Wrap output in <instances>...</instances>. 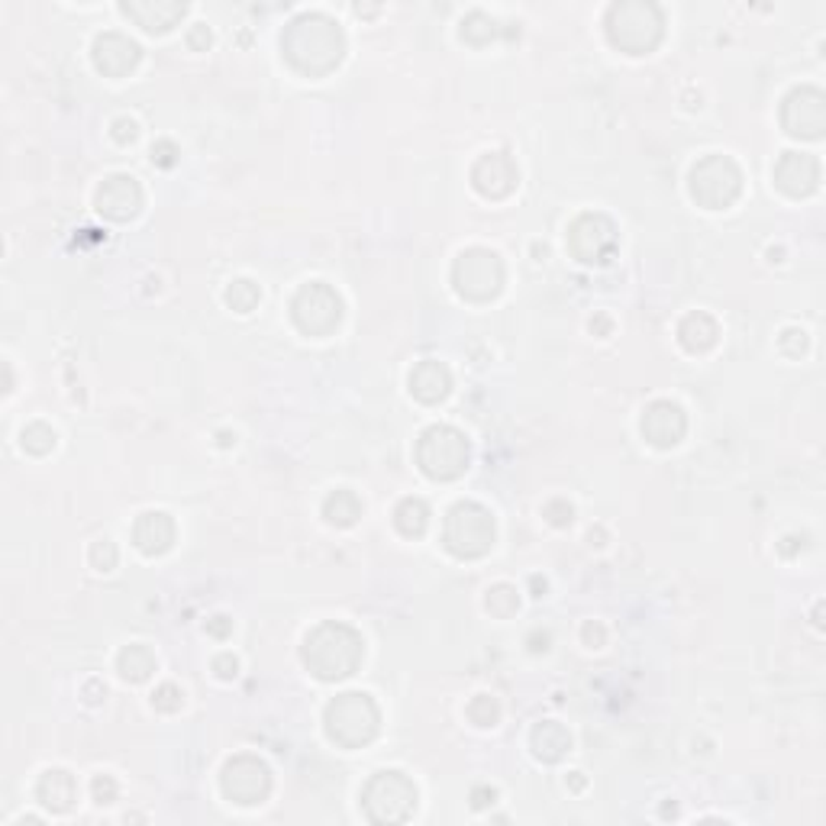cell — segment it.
<instances>
[{
	"mask_svg": "<svg viewBox=\"0 0 826 826\" xmlns=\"http://www.w3.org/2000/svg\"><path fill=\"white\" fill-rule=\"evenodd\" d=\"M407 384H410V394L420 404H443L449 397V391H453V374H449V368L443 366V362L427 359V362L414 366Z\"/></svg>",
	"mask_w": 826,
	"mask_h": 826,
	"instance_id": "21",
	"label": "cell"
},
{
	"mask_svg": "<svg viewBox=\"0 0 826 826\" xmlns=\"http://www.w3.org/2000/svg\"><path fill=\"white\" fill-rule=\"evenodd\" d=\"M143 187L133 175H110L103 178V184L97 187V210L107 217V220H116V223H126L133 220L139 210H143Z\"/></svg>",
	"mask_w": 826,
	"mask_h": 826,
	"instance_id": "18",
	"label": "cell"
},
{
	"mask_svg": "<svg viewBox=\"0 0 826 826\" xmlns=\"http://www.w3.org/2000/svg\"><path fill=\"white\" fill-rule=\"evenodd\" d=\"M471 184L481 197L488 200H504L514 194V187L520 184V169L507 152H488L474 162L471 169Z\"/></svg>",
	"mask_w": 826,
	"mask_h": 826,
	"instance_id": "17",
	"label": "cell"
},
{
	"mask_svg": "<svg viewBox=\"0 0 826 826\" xmlns=\"http://www.w3.org/2000/svg\"><path fill=\"white\" fill-rule=\"evenodd\" d=\"M323 730L330 736V742H336L340 749H362L381 730V711L366 691L336 694L326 704Z\"/></svg>",
	"mask_w": 826,
	"mask_h": 826,
	"instance_id": "4",
	"label": "cell"
},
{
	"mask_svg": "<svg viewBox=\"0 0 826 826\" xmlns=\"http://www.w3.org/2000/svg\"><path fill=\"white\" fill-rule=\"evenodd\" d=\"M417 785L404 772H378L362 788V811L368 824H407L417 811Z\"/></svg>",
	"mask_w": 826,
	"mask_h": 826,
	"instance_id": "6",
	"label": "cell"
},
{
	"mask_svg": "<svg viewBox=\"0 0 826 826\" xmlns=\"http://www.w3.org/2000/svg\"><path fill=\"white\" fill-rule=\"evenodd\" d=\"M152 162H156V165H162V169H172V165L178 162V146H175V143H169V139L156 143V146H152Z\"/></svg>",
	"mask_w": 826,
	"mask_h": 826,
	"instance_id": "38",
	"label": "cell"
},
{
	"mask_svg": "<svg viewBox=\"0 0 826 826\" xmlns=\"http://www.w3.org/2000/svg\"><path fill=\"white\" fill-rule=\"evenodd\" d=\"M471 446L456 427L436 423L427 427L417 440V465L433 481H456L468 471Z\"/></svg>",
	"mask_w": 826,
	"mask_h": 826,
	"instance_id": "8",
	"label": "cell"
},
{
	"mask_svg": "<svg viewBox=\"0 0 826 826\" xmlns=\"http://www.w3.org/2000/svg\"><path fill=\"white\" fill-rule=\"evenodd\" d=\"M91 791L97 804H113L116 801V781L110 775H97L91 781Z\"/></svg>",
	"mask_w": 826,
	"mask_h": 826,
	"instance_id": "37",
	"label": "cell"
},
{
	"mask_svg": "<svg viewBox=\"0 0 826 826\" xmlns=\"http://www.w3.org/2000/svg\"><path fill=\"white\" fill-rule=\"evenodd\" d=\"M300 658L307 671L320 681H346L366 662V640L359 630L340 620H326L307 633L300 645Z\"/></svg>",
	"mask_w": 826,
	"mask_h": 826,
	"instance_id": "2",
	"label": "cell"
},
{
	"mask_svg": "<svg viewBox=\"0 0 826 826\" xmlns=\"http://www.w3.org/2000/svg\"><path fill=\"white\" fill-rule=\"evenodd\" d=\"M226 304L236 310V313H252L256 307H259V300H262V287L256 284V281H249V278H236V281H230L226 284Z\"/></svg>",
	"mask_w": 826,
	"mask_h": 826,
	"instance_id": "29",
	"label": "cell"
},
{
	"mask_svg": "<svg viewBox=\"0 0 826 826\" xmlns=\"http://www.w3.org/2000/svg\"><path fill=\"white\" fill-rule=\"evenodd\" d=\"M565 246L571 259H578L581 266H607L620 249V233L607 213H581L571 220Z\"/></svg>",
	"mask_w": 826,
	"mask_h": 826,
	"instance_id": "11",
	"label": "cell"
},
{
	"mask_svg": "<svg viewBox=\"0 0 826 826\" xmlns=\"http://www.w3.org/2000/svg\"><path fill=\"white\" fill-rule=\"evenodd\" d=\"M781 126L798 139H821L826 133V97L814 85H801L781 100Z\"/></svg>",
	"mask_w": 826,
	"mask_h": 826,
	"instance_id": "13",
	"label": "cell"
},
{
	"mask_svg": "<svg viewBox=\"0 0 826 826\" xmlns=\"http://www.w3.org/2000/svg\"><path fill=\"white\" fill-rule=\"evenodd\" d=\"M120 10L146 33H169L172 26H178L184 20L187 3L182 0H123Z\"/></svg>",
	"mask_w": 826,
	"mask_h": 826,
	"instance_id": "19",
	"label": "cell"
},
{
	"mask_svg": "<svg viewBox=\"0 0 826 826\" xmlns=\"http://www.w3.org/2000/svg\"><path fill=\"white\" fill-rule=\"evenodd\" d=\"M778 343H781V349H785L788 356H794V359L807 353V333H804V330H785Z\"/></svg>",
	"mask_w": 826,
	"mask_h": 826,
	"instance_id": "36",
	"label": "cell"
},
{
	"mask_svg": "<svg viewBox=\"0 0 826 826\" xmlns=\"http://www.w3.org/2000/svg\"><path fill=\"white\" fill-rule=\"evenodd\" d=\"M213 671H217V678L230 681V678H236V671H239V658H236L233 652H220V655L213 658Z\"/></svg>",
	"mask_w": 826,
	"mask_h": 826,
	"instance_id": "39",
	"label": "cell"
},
{
	"mask_svg": "<svg viewBox=\"0 0 826 826\" xmlns=\"http://www.w3.org/2000/svg\"><path fill=\"white\" fill-rule=\"evenodd\" d=\"M584 640H588V643L594 640V649H597V645L604 643V630H601V627H594V624H588V627H584Z\"/></svg>",
	"mask_w": 826,
	"mask_h": 826,
	"instance_id": "43",
	"label": "cell"
},
{
	"mask_svg": "<svg viewBox=\"0 0 826 826\" xmlns=\"http://www.w3.org/2000/svg\"><path fill=\"white\" fill-rule=\"evenodd\" d=\"M394 527H397L400 537L420 540V537L427 533V527H430V507H427V501H420V497H404V501L394 507Z\"/></svg>",
	"mask_w": 826,
	"mask_h": 826,
	"instance_id": "25",
	"label": "cell"
},
{
	"mask_svg": "<svg viewBox=\"0 0 826 826\" xmlns=\"http://www.w3.org/2000/svg\"><path fill=\"white\" fill-rule=\"evenodd\" d=\"M343 313H346V304H343L340 291L326 281H307L291 297L294 326L304 336H313V340L333 336L343 323Z\"/></svg>",
	"mask_w": 826,
	"mask_h": 826,
	"instance_id": "7",
	"label": "cell"
},
{
	"mask_svg": "<svg viewBox=\"0 0 826 826\" xmlns=\"http://www.w3.org/2000/svg\"><path fill=\"white\" fill-rule=\"evenodd\" d=\"M484 607H488L494 617L507 620V617H514V614L520 611V594H517V588H510V584H494V588L488 591V597H484Z\"/></svg>",
	"mask_w": 826,
	"mask_h": 826,
	"instance_id": "30",
	"label": "cell"
},
{
	"mask_svg": "<svg viewBox=\"0 0 826 826\" xmlns=\"http://www.w3.org/2000/svg\"><path fill=\"white\" fill-rule=\"evenodd\" d=\"M281 56L297 75L326 78L346 59V33L333 16L320 10L297 13L281 33Z\"/></svg>",
	"mask_w": 826,
	"mask_h": 826,
	"instance_id": "1",
	"label": "cell"
},
{
	"mask_svg": "<svg viewBox=\"0 0 826 826\" xmlns=\"http://www.w3.org/2000/svg\"><path fill=\"white\" fill-rule=\"evenodd\" d=\"M640 430H643V440L649 446L671 449V446H678L685 440L688 417H685V410L675 400H652L643 410Z\"/></svg>",
	"mask_w": 826,
	"mask_h": 826,
	"instance_id": "15",
	"label": "cell"
},
{
	"mask_svg": "<svg viewBox=\"0 0 826 826\" xmlns=\"http://www.w3.org/2000/svg\"><path fill=\"white\" fill-rule=\"evenodd\" d=\"M20 446L29 453V456H49L56 449V430L46 427V423H29L20 436Z\"/></svg>",
	"mask_w": 826,
	"mask_h": 826,
	"instance_id": "32",
	"label": "cell"
},
{
	"mask_svg": "<svg viewBox=\"0 0 826 826\" xmlns=\"http://www.w3.org/2000/svg\"><path fill=\"white\" fill-rule=\"evenodd\" d=\"M688 190L698 200V207L727 210L742 194V172L730 156H707L691 169Z\"/></svg>",
	"mask_w": 826,
	"mask_h": 826,
	"instance_id": "10",
	"label": "cell"
},
{
	"mask_svg": "<svg viewBox=\"0 0 826 826\" xmlns=\"http://www.w3.org/2000/svg\"><path fill=\"white\" fill-rule=\"evenodd\" d=\"M497 801V791L494 788H488V785H481V788H474L471 791V807L474 811H484L488 804H494Z\"/></svg>",
	"mask_w": 826,
	"mask_h": 826,
	"instance_id": "42",
	"label": "cell"
},
{
	"mask_svg": "<svg viewBox=\"0 0 826 826\" xmlns=\"http://www.w3.org/2000/svg\"><path fill=\"white\" fill-rule=\"evenodd\" d=\"M110 133H113V139H116L120 146H130V143L139 139V123L130 120V116H116L113 126H110Z\"/></svg>",
	"mask_w": 826,
	"mask_h": 826,
	"instance_id": "35",
	"label": "cell"
},
{
	"mask_svg": "<svg viewBox=\"0 0 826 826\" xmlns=\"http://www.w3.org/2000/svg\"><path fill=\"white\" fill-rule=\"evenodd\" d=\"M178 527L165 510H146L136 523H133V543L143 555H165L175 546Z\"/></svg>",
	"mask_w": 826,
	"mask_h": 826,
	"instance_id": "20",
	"label": "cell"
},
{
	"mask_svg": "<svg viewBox=\"0 0 826 826\" xmlns=\"http://www.w3.org/2000/svg\"><path fill=\"white\" fill-rule=\"evenodd\" d=\"M152 707L156 711H162V714H178L184 707V694L178 685H172V681H165V685H159L156 691H152Z\"/></svg>",
	"mask_w": 826,
	"mask_h": 826,
	"instance_id": "33",
	"label": "cell"
},
{
	"mask_svg": "<svg viewBox=\"0 0 826 826\" xmlns=\"http://www.w3.org/2000/svg\"><path fill=\"white\" fill-rule=\"evenodd\" d=\"M459 33L461 39L471 42V46H488V42H494V39L504 36V26H501L494 16H488L484 10H471V13L461 20Z\"/></svg>",
	"mask_w": 826,
	"mask_h": 826,
	"instance_id": "28",
	"label": "cell"
},
{
	"mask_svg": "<svg viewBox=\"0 0 826 826\" xmlns=\"http://www.w3.org/2000/svg\"><path fill=\"white\" fill-rule=\"evenodd\" d=\"M497 540V523L488 507L478 501H459L449 507L446 523H443V546L456 558H484L494 550Z\"/></svg>",
	"mask_w": 826,
	"mask_h": 826,
	"instance_id": "5",
	"label": "cell"
},
{
	"mask_svg": "<svg viewBox=\"0 0 826 826\" xmlns=\"http://www.w3.org/2000/svg\"><path fill=\"white\" fill-rule=\"evenodd\" d=\"M116 671H120L123 681L139 685V681H146V678L156 671V652L143 643L126 645V649L116 655Z\"/></svg>",
	"mask_w": 826,
	"mask_h": 826,
	"instance_id": "26",
	"label": "cell"
},
{
	"mask_svg": "<svg viewBox=\"0 0 826 826\" xmlns=\"http://www.w3.org/2000/svg\"><path fill=\"white\" fill-rule=\"evenodd\" d=\"M678 343L685 346V353L704 356V353H711L720 343V326H717V320L711 313L694 310V313H688L678 323Z\"/></svg>",
	"mask_w": 826,
	"mask_h": 826,
	"instance_id": "23",
	"label": "cell"
},
{
	"mask_svg": "<svg viewBox=\"0 0 826 826\" xmlns=\"http://www.w3.org/2000/svg\"><path fill=\"white\" fill-rule=\"evenodd\" d=\"M465 714H468V720H471L474 727L488 730V727H497V720H501V704H497L494 694H474L471 704L465 707Z\"/></svg>",
	"mask_w": 826,
	"mask_h": 826,
	"instance_id": "31",
	"label": "cell"
},
{
	"mask_svg": "<svg viewBox=\"0 0 826 826\" xmlns=\"http://www.w3.org/2000/svg\"><path fill=\"white\" fill-rule=\"evenodd\" d=\"M210 29L204 26V23H194L190 26V33H187V46L194 49V52H207V46H210Z\"/></svg>",
	"mask_w": 826,
	"mask_h": 826,
	"instance_id": "40",
	"label": "cell"
},
{
	"mask_svg": "<svg viewBox=\"0 0 826 826\" xmlns=\"http://www.w3.org/2000/svg\"><path fill=\"white\" fill-rule=\"evenodd\" d=\"M116 558H120V552L116 546L103 537V540H97L91 546V565L97 571H110L113 565H116Z\"/></svg>",
	"mask_w": 826,
	"mask_h": 826,
	"instance_id": "34",
	"label": "cell"
},
{
	"mask_svg": "<svg viewBox=\"0 0 826 826\" xmlns=\"http://www.w3.org/2000/svg\"><path fill=\"white\" fill-rule=\"evenodd\" d=\"M775 187L794 200L801 197H811L817 187H821V159L811 156V152H785L778 162H775Z\"/></svg>",
	"mask_w": 826,
	"mask_h": 826,
	"instance_id": "16",
	"label": "cell"
},
{
	"mask_svg": "<svg viewBox=\"0 0 826 826\" xmlns=\"http://www.w3.org/2000/svg\"><path fill=\"white\" fill-rule=\"evenodd\" d=\"M504 262L494 249L484 246H471L459 252V259L453 262V287L461 300L468 304H488L504 291Z\"/></svg>",
	"mask_w": 826,
	"mask_h": 826,
	"instance_id": "9",
	"label": "cell"
},
{
	"mask_svg": "<svg viewBox=\"0 0 826 826\" xmlns=\"http://www.w3.org/2000/svg\"><path fill=\"white\" fill-rule=\"evenodd\" d=\"M220 791L239 807H256L272 794V768L252 752L233 755L220 772Z\"/></svg>",
	"mask_w": 826,
	"mask_h": 826,
	"instance_id": "12",
	"label": "cell"
},
{
	"mask_svg": "<svg viewBox=\"0 0 826 826\" xmlns=\"http://www.w3.org/2000/svg\"><path fill=\"white\" fill-rule=\"evenodd\" d=\"M207 633H210L213 640H226V637L233 633V620H230V617H223V614H217V617H210V620H207Z\"/></svg>",
	"mask_w": 826,
	"mask_h": 826,
	"instance_id": "41",
	"label": "cell"
},
{
	"mask_svg": "<svg viewBox=\"0 0 826 826\" xmlns=\"http://www.w3.org/2000/svg\"><path fill=\"white\" fill-rule=\"evenodd\" d=\"M611 46L627 56H649L665 36V13L652 0H624L611 3L604 16Z\"/></svg>",
	"mask_w": 826,
	"mask_h": 826,
	"instance_id": "3",
	"label": "cell"
},
{
	"mask_svg": "<svg viewBox=\"0 0 826 826\" xmlns=\"http://www.w3.org/2000/svg\"><path fill=\"white\" fill-rule=\"evenodd\" d=\"M36 798L42 807H49L52 814H69L78 801V785L72 778V772L65 768H49L42 772V778L36 781Z\"/></svg>",
	"mask_w": 826,
	"mask_h": 826,
	"instance_id": "22",
	"label": "cell"
},
{
	"mask_svg": "<svg viewBox=\"0 0 826 826\" xmlns=\"http://www.w3.org/2000/svg\"><path fill=\"white\" fill-rule=\"evenodd\" d=\"M91 59L94 69H97L100 75H107V78H126V75H133V72L139 69L143 49H139V42L130 39L126 33L110 29V33H100V36L94 39Z\"/></svg>",
	"mask_w": 826,
	"mask_h": 826,
	"instance_id": "14",
	"label": "cell"
},
{
	"mask_svg": "<svg viewBox=\"0 0 826 826\" xmlns=\"http://www.w3.org/2000/svg\"><path fill=\"white\" fill-rule=\"evenodd\" d=\"M323 517H326V523H333V527H353V523L362 517V501H359V494L349 491V488L333 491V494L323 501Z\"/></svg>",
	"mask_w": 826,
	"mask_h": 826,
	"instance_id": "27",
	"label": "cell"
},
{
	"mask_svg": "<svg viewBox=\"0 0 826 826\" xmlns=\"http://www.w3.org/2000/svg\"><path fill=\"white\" fill-rule=\"evenodd\" d=\"M530 749H533V755H537L540 762L555 765V762H562V759L571 752V733H568L558 720H543V724H537L533 733H530Z\"/></svg>",
	"mask_w": 826,
	"mask_h": 826,
	"instance_id": "24",
	"label": "cell"
}]
</instances>
